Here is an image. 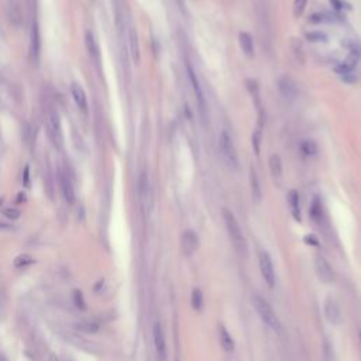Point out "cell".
Segmentation results:
<instances>
[{
  "instance_id": "obj_1",
  "label": "cell",
  "mask_w": 361,
  "mask_h": 361,
  "mask_svg": "<svg viewBox=\"0 0 361 361\" xmlns=\"http://www.w3.org/2000/svg\"><path fill=\"white\" fill-rule=\"evenodd\" d=\"M223 215V220H224V224H226V230H227V235L230 237V241L233 244V247L237 251V254L240 257H247L248 255V244L246 237H244V233L241 230L240 224L237 222L236 216L233 215L232 210H228L227 208H223L222 210Z\"/></svg>"
},
{
  "instance_id": "obj_2",
  "label": "cell",
  "mask_w": 361,
  "mask_h": 361,
  "mask_svg": "<svg viewBox=\"0 0 361 361\" xmlns=\"http://www.w3.org/2000/svg\"><path fill=\"white\" fill-rule=\"evenodd\" d=\"M253 305L254 309L257 312V315H258L261 320H262V323L267 324V326L271 330H274V332H279V330H281V323H279L278 316H277V313L274 312L271 305L268 304L266 299L261 298L260 295H254Z\"/></svg>"
},
{
  "instance_id": "obj_3",
  "label": "cell",
  "mask_w": 361,
  "mask_h": 361,
  "mask_svg": "<svg viewBox=\"0 0 361 361\" xmlns=\"http://www.w3.org/2000/svg\"><path fill=\"white\" fill-rule=\"evenodd\" d=\"M45 127H47V133H48V137L52 141V144L57 148H62L63 132L62 124H61V117H59V113H58L57 109L50 108L47 110Z\"/></svg>"
},
{
  "instance_id": "obj_4",
  "label": "cell",
  "mask_w": 361,
  "mask_h": 361,
  "mask_svg": "<svg viewBox=\"0 0 361 361\" xmlns=\"http://www.w3.org/2000/svg\"><path fill=\"white\" fill-rule=\"evenodd\" d=\"M219 152H220L223 162L227 165L230 170H237L239 158H237L235 143L226 130H223L219 136Z\"/></svg>"
},
{
  "instance_id": "obj_5",
  "label": "cell",
  "mask_w": 361,
  "mask_h": 361,
  "mask_svg": "<svg viewBox=\"0 0 361 361\" xmlns=\"http://www.w3.org/2000/svg\"><path fill=\"white\" fill-rule=\"evenodd\" d=\"M139 198L141 209L147 216L154 209V190L147 171H143L139 178Z\"/></svg>"
},
{
  "instance_id": "obj_6",
  "label": "cell",
  "mask_w": 361,
  "mask_h": 361,
  "mask_svg": "<svg viewBox=\"0 0 361 361\" xmlns=\"http://www.w3.org/2000/svg\"><path fill=\"white\" fill-rule=\"evenodd\" d=\"M186 70H188V76H189L192 89H193V93H195V101H196L198 112H199V116H201V120H202L203 124H206V120H208V105H206V99L203 96L201 83H199L196 74H195V71L192 70L190 65H188Z\"/></svg>"
},
{
  "instance_id": "obj_7",
  "label": "cell",
  "mask_w": 361,
  "mask_h": 361,
  "mask_svg": "<svg viewBox=\"0 0 361 361\" xmlns=\"http://www.w3.org/2000/svg\"><path fill=\"white\" fill-rule=\"evenodd\" d=\"M258 262H260V271L261 275H262V279L266 281V284L270 286V288H274V286H275L277 277H275V268H274V262L271 255L262 250V251H260V254H258Z\"/></svg>"
},
{
  "instance_id": "obj_8",
  "label": "cell",
  "mask_w": 361,
  "mask_h": 361,
  "mask_svg": "<svg viewBox=\"0 0 361 361\" xmlns=\"http://www.w3.org/2000/svg\"><path fill=\"white\" fill-rule=\"evenodd\" d=\"M126 30H127V44H128V52H130V57L133 58V61L136 63L140 62V43H139V34L137 30L133 24L126 23Z\"/></svg>"
},
{
  "instance_id": "obj_9",
  "label": "cell",
  "mask_w": 361,
  "mask_h": 361,
  "mask_svg": "<svg viewBox=\"0 0 361 361\" xmlns=\"http://www.w3.org/2000/svg\"><path fill=\"white\" fill-rule=\"evenodd\" d=\"M58 184H59V189H61L63 199L70 205H72L75 202V190H74V186L71 182V178L63 170H59L58 172Z\"/></svg>"
},
{
  "instance_id": "obj_10",
  "label": "cell",
  "mask_w": 361,
  "mask_h": 361,
  "mask_svg": "<svg viewBox=\"0 0 361 361\" xmlns=\"http://www.w3.org/2000/svg\"><path fill=\"white\" fill-rule=\"evenodd\" d=\"M315 268L319 279L324 284H332L335 281V270L332 268L327 260L324 257H317L315 261Z\"/></svg>"
},
{
  "instance_id": "obj_11",
  "label": "cell",
  "mask_w": 361,
  "mask_h": 361,
  "mask_svg": "<svg viewBox=\"0 0 361 361\" xmlns=\"http://www.w3.org/2000/svg\"><path fill=\"white\" fill-rule=\"evenodd\" d=\"M152 342H154V347L158 357L161 360H164L165 353H167V342H165L164 330L159 322H155L152 326Z\"/></svg>"
},
{
  "instance_id": "obj_12",
  "label": "cell",
  "mask_w": 361,
  "mask_h": 361,
  "mask_svg": "<svg viewBox=\"0 0 361 361\" xmlns=\"http://www.w3.org/2000/svg\"><path fill=\"white\" fill-rule=\"evenodd\" d=\"M198 247H199V239H198L196 233L193 230H185L184 235L181 237V248L186 257H190L196 253Z\"/></svg>"
},
{
  "instance_id": "obj_13",
  "label": "cell",
  "mask_w": 361,
  "mask_h": 361,
  "mask_svg": "<svg viewBox=\"0 0 361 361\" xmlns=\"http://www.w3.org/2000/svg\"><path fill=\"white\" fill-rule=\"evenodd\" d=\"M85 45H86V50L90 59L93 61L95 65H99L101 62V50H99V43L96 40V36L93 32L88 30L85 32Z\"/></svg>"
},
{
  "instance_id": "obj_14",
  "label": "cell",
  "mask_w": 361,
  "mask_h": 361,
  "mask_svg": "<svg viewBox=\"0 0 361 361\" xmlns=\"http://www.w3.org/2000/svg\"><path fill=\"white\" fill-rule=\"evenodd\" d=\"M278 89L279 93L284 96V99H286V101H293L297 93H298L297 85H295V82L292 81V78H289V76H281L279 78Z\"/></svg>"
},
{
  "instance_id": "obj_15",
  "label": "cell",
  "mask_w": 361,
  "mask_h": 361,
  "mask_svg": "<svg viewBox=\"0 0 361 361\" xmlns=\"http://www.w3.org/2000/svg\"><path fill=\"white\" fill-rule=\"evenodd\" d=\"M71 95H72V99L76 103V106L86 113L88 112V97H86V93H85V90L79 83L74 82L71 85Z\"/></svg>"
},
{
  "instance_id": "obj_16",
  "label": "cell",
  "mask_w": 361,
  "mask_h": 361,
  "mask_svg": "<svg viewBox=\"0 0 361 361\" xmlns=\"http://www.w3.org/2000/svg\"><path fill=\"white\" fill-rule=\"evenodd\" d=\"M324 316H326V319H327L332 324L340 323L342 315H340V309H339V306H337L335 299H326V302H324Z\"/></svg>"
},
{
  "instance_id": "obj_17",
  "label": "cell",
  "mask_w": 361,
  "mask_h": 361,
  "mask_svg": "<svg viewBox=\"0 0 361 361\" xmlns=\"http://www.w3.org/2000/svg\"><path fill=\"white\" fill-rule=\"evenodd\" d=\"M30 51L34 62H38L40 59V51H41V40H40V28L37 21L32 23L31 27V41H30Z\"/></svg>"
},
{
  "instance_id": "obj_18",
  "label": "cell",
  "mask_w": 361,
  "mask_h": 361,
  "mask_svg": "<svg viewBox=\"0 0 361 361\" xmlns=\"http://www.w3.org/2000/svg\"><path fill=\"white\" fill-rule=\"evenodd\" d=\"M250 189H251V198H253V202L255 205H260L262 201V190H261L260 181L257 177V172L254 171V168H250Z\"/></svg>"
},
{
  "instance_id": "obj_19",
  "label": "cell",
  "mask_w": 361,
  "mask_h": 361,
  "mask_svg": "<svg viewBox=\"0 0 361 361\" xmlns=\"http://www.w3.org/2000/svg\"><path fill=\"white\" fill-rule=\"evenodd\" d=\"M286 199H288V206L291 209V215L292 217L297 220V222H301L302 220V216H301V206H299V193L298 190L291 189L288 192L286 195Z\"/></svg>"
},
{
  "instance_id": "obj_20",
  "label": "cell",
  "mask_w": 361,
  "mask_h": 361,
  "mask_svg": "<svg viewBox=\"0 0 361 361\" xmlns=\"http://www.w3.org/2000/svg\"><path fill=\"white\" fill-rule=\"evenodd\" d=\"M239 44H240V48L243 51V54L248 58L254 57V43H253V37L246 31H241L239 34Z\"/></svg>"
},
{
  "instance_id": "obj_21",
  "label": "cell",
  "mask_w": 361,
  "mask_h": 361,
  "mask_svg": "<svg viewBox=\"0 0 361 361\" xmlns=\"http://www.w3.org/2000/svg\"><path fill=\"white\" fill-rule=\"evenodd\" d=\"M219 342H220V346L224 351L230 353V351L235 350V340H233L232 335L228 333L224 326H219Z\"/></svg>"
},
{
  "instance_id": "obj_22",
  "label": "cell",
  "mask_w": 361,
  "mask_h": 361,
  "mask_svg": "<svg viewBox=\"0 0 361 361\" xmlns=\"http://www.w3.org/2000/svg\"><path fill=\"white\" fill-rule=\"evenodd\" d=\"M337 20H340L339 16H335L332 13H315L308 19V21L311 24H322V23H333Z\"/></svg>"
},
{
  "instance_id": "obj_23",
  "label": "cell",
  "mask_w": 361,
  "mask_h": 361,
  "mask_svg": "<svg viewBox=\"0 0 361 361\" xmlns=\"http://www.w3.org/2000/svg\"><path fill=\"white\" fill-rule=\"evenodd\" d=\"M75 326L76 329L86 333V335H95L101 330V324L97 323L96 320H82V322L76 323Z\"/></svg>"
},
{
  "instance_id": "obj_24",
  "label": "cell",
  "mask_w": 361,
  "mask_h": 361,
  "mask_svg": "<svg viewBox=\"0 0 361 361\" xmlns=\"http://www.w3.org/2000/svg\"><path fill=\"white\" fill-rule=\"evenodd\" d=\"M268 165H270V171L274 177H281L282 174V159L278 154H273L270 159H268Z\"/></svg>"
},
{
  "instance_id": "obj_25",
  "label": "cell",
  "mask_w": 361,
  "mask_h": 361,
  "mask_svg": "<svg viewBox=\"0 0 361 361\" xmlns=\"http://www.w3.org/2000/svg\"><path fill=\"white\" fill-rule=\"evenodd\" d=\"M291 50L293 52V55L297 58V61L301 63L305 62V52L304 45L299 41L298 38H291Z\"/></svg>"
},
{
  "instance_id": "obj_26",
  "label": "cell",
  "mask_w": 361,
  "mask_h": 361,
  "mask_svg": "<svg viewBox=\"0 0 361 361\" xmlns=\"http://www.w3.org/2000/svg\"><path fill=\"white\" fill-rule=\"evenodd\" d=\"M190 305L195 311H201L203 308V293L201 289H193L190 295Z\"/></svg>"
},
{
  "instance_id": "obj_27",
  "label": "cell",
  "mask_w": 361,
  "mask_h": 361,
  "mask_svg": "<svg viewBox=\"0 0 361 361\" xmlns=\"http://www.w3.org/2000/svg\"><path fill=\"white\" fill-rule=\"evenodd\" d=\"M301 150L305 155L308 157H313L317 154V144L313 140H305L304 143L301 144Z\"/></svg>"
},
{
  "instance_id": "obj_28",
  "label": "cell",
  "mask_w": 361,
  "mask_h": 361,
  "mask_svg": "<svg viewBox=\"0 0 361 361\" xmlns=\"http://www.w3.org/2000/svg\"><path fill=\"white\" fill-rule=\"evenodd\" d=\"M311 216L315 222L322 220V203L319 201V198H315L311 205Z\"/></svg>"
},
{
  "instance_id": "obj_29",
  "label": "cell",
  "mask_w": 361,
  "mask_h": 361,
  "mask_svg": "<svg viewBox=\"0 0 361 361\" xmlns=\"http://www.w3.org/2000/svg\"><path fill=\"white\" fill-rule=\"evenodd\" d=\"M261 139H262V127H261V126H257V128L254 130L253 137H251V143H253L254 152H255L257 155H260Z\"/></svg>"
},
{
  "instance_id": "obj_30",
  "label": "cell",
  "mask_w": 361,
  "mask_h": 361,
  "mask_svg": "<svg viewBox=\"0 0 361 361\" xmlns=\"http://www.w3.org/2000/svg\"><path fill=\"white\" fill-rule=\"evenodd\" d=\"M306 38L309 40V41H312V43H327V36H326V32L323 31H311V32H306Z\"/></svg>"
},
{
  "instance_id": "obj_31",
  "label": "cell",
  "mask_w": 361,
  "mask_h": 361,
  "mask_svg": "<svg viewBox=\"0 0 361 361\" xmlns=\"http://www.w3.org/2000/svg\"><path fill=\"white\" fill-rule=\"evenodd\" d=\"M32 262H34V258H32L31 255H28V254H21V255H19V257H16V260H14V266L17 267V268H25V267L31 266Z\"/></svg>"
},
{
  "instance_id": "obj_32",
  "label": "cell",
  "mask_w": 361,
  "mask_h": 361,
  "mask_svg": "<svg viewBox=\"0 0 361 361\" xmlns=\"http://www.w3.org/2000/svg\"><path fill=\"white\" fill-rule=\"evenodd\" d=\"M308 5V0H293V16L295 17H301L304 14L305 9Z\"/></svg>"
},
{
  "instance_id": "obj_33",
  "label": "cell",
  "mask_w": 361,
  "mask_h": 361,
  "mask_svg": "<svg viewBox=\"0 0 361 361\" xmlns=\"http://www.w3.org/2000/svg\"><path fill=\"white\" fill-rule=\"evenodd\" d=\"M74 304L78 309H86V302H85V298H83V293L81 291H74Z\"/></svg>"
},
{
  "instance_id": "obj_34",
  "label": "cell",
  "mask_w": 361,
  "mask_h": 361,
  "mask_svg": "<svg viewBox=\"0 0 361 361\" xmlns=\"http://www.w3.org/2000/svg\"><path fill=\"white\" fill-rule=\"evenodd\" d=\"M3 215L10 220H17L21 216V212L19 209H14V208H6V209H3Z\"/></svg>"
},
{
  "instance_id": "obj_35",
  "label": "cell",
  "mask_w": 361,
  "mask_h": 361,
  "mask_svg": "<svg viewBox=\"0 0 361 361\" xmlns=\"http://www.w3.org/2000/svg\"><path fill=\"white\" fill-rule=\"evenodd\" d=\"M330 3L333 5V7H335L336 10H344V9L350 10V9H351L349 3L344 2V0H330Z\"/></svg>"
},
{
  "instance_id": "obj_36",
  "label": "cell",
  "mask_w": 361,
  "mask_h": 361,
  "mask_svg": "<svg viewBox=\"0 0 361 361\" xmlns=\"http://www.w3.org/2000/svg\"><path fill=\"white\" fill-rule=\"evenodd\" d=\"M10 230H13V226L7 224V223L0 222V232H10Z\"/></svg>"
},
{
  "instance_id": "obj_37",
  "label": "cell",
  "mask_w": 361,
  "mask_h": 361,
  "mask_svg": "<svg viewBox=\"0 0 361 361\" xmlns=\"http://www.w3.org/2000/svg\"><path fill=\"white\" fill-rule=\"evenodd\" d=\"M305 241H306L308 244H315V246L317 244V241H316V239H315V236H306V237H305Z\"/></svg>"
},
{
  "instance_id": "obj_38",
  "label": "cell",
  "mask_w": 361,
  "mask_h": 361,
  "mask_svg": "<svg viewBox=\"0 0 361 361\" xmlns=\"http://www.w3.org/2000/svg\"><path fill=\"white\" fill-rule=\"evenodd\" d=\"M48 361H59V358H58L55 354H51L50 358H48Z\"/></svg>"
},
{
  "instance_id": "obj_39",
  "label": "cell",
  "mask_w": 361,
  "mask_h": 361,
  "mask_svg": "<svg viewBox=\"0 0 361 361\" xmlns=\"http://www.w3.org/2000/svg\"><path fill=\"white\" fill-rule=\"evenodd\" d=\"M0 361H9V360H7L6 357H5L3 354H0Z\"/></svg>"
},
{
  "instance_id": "obj_40",
  "label": "cell",
  "mask_w": 361,
  "mask_h": 361,
  "mask_svg": "<svg viewBox=\"0 0 361 361\" xmlns=\"http://www.w3.org/2000/svg\"><path fill=\"white\" fill-rule=\"evenodd\" d=\"M360 340H361V332H360Z\"/></svg>"
}]
</instances>
